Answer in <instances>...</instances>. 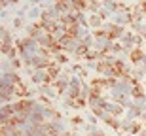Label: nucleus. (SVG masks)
Wrapping results in <instances>:
<instances>
[{
	"label": "nucleus",
	"mask_w": 146,
	"mask_h": 136,
	"mask_svg": "<svg viewBox=\"0 0 146 136\" xmlns=\"http://www.w3.org/2000/svg\"><path fill=\"white\" fill-rule=\"evenodd\" d=\"M70 125L72 127H84L86 125V119H84L82 115H72L70 117Z\"/></svg>",
	"instance_id": "obj_4"
},
{
	"label": "nucleus",
	"mask_w": 146,
	"mask_h": 136,
	"mask_svg": "<svg viewBox=\"0 0 146 136\" xmlns=\"http://www.w3.org/2000/svg\"><path fill=\"white\" fill-rule=\"evenodd\" d=\"M87 25H89V28H93V30H99V28H103L104 19L99 15V13H89V17H87Z\"/></svg>",
	"instance_id": "obj_3"
},
{
	"label": "nucleus",
	"mask_w": 146,
	"mask_h": 136,
	"mask_svg": "<svg viewBox=\"0 0 146 136\" xmlns=\"http://www.w3.org/2000/svg\"><path fill=\"white\" fill-rule=\"evenodd\" d=\"M11 25H13V28H21L23 27V17H13V21H11Z\"/></svg>",
	"instance_id": "obj_5"
},
{
	"label": "nucleus",
	"mask_w": 146,
	"mask_h": 136,
	"mask_svg": "<svg viewBox=\"0 0 146 136\" xmlns=\"http://www.w3.org/2000/svg\"><path fill=\"white\" fill-rule=\"evenodd\" d=\"M104 112L106 114H110V115H114V117H121V115H125V108L121 106V104H118V102H106L104 104Z\"/></svg>",
	"instance_id": "obj_1"
},
{
	"label": "nucleus",
	"mask_w": 146,
	"mask_h": 136,
	"mask_svg": "<svg viewBox=\"0 0 146 136\" xmlns=\"http://www.w3.org/2000/svg\"><path fill=\"white\" fill-rule=\"evenodd\" d=\"M144 55H146V51L142 47H135V49H131L129 51V62L133 66H137V64H141L142 60H144Z\"/></svg>",
	"instance_id": "obj_2"
}]
</instances>
